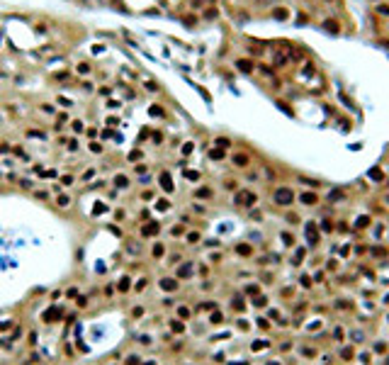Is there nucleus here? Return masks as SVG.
<instances>
[{
    "mask_svg": "<svg viewBox=\"0 0 389 365\" xmlns=\"http://www.w3.org/2000/svg\"><path fill=\"white\" fill-rule=\"evenodd\" d=\"M292 200H294L292 190H287V188H277V190H275V202H277L280 207H287V205H292Z\"/></svg>",
    "mask_w": 389,
    "mask_h": 365,
    "instance_id": "obj_1",
    "label": "nucleus"
},
{
    "mask_svg": "<svg viewBox=\"0 0 389 365\" xmlns=\"http://www.w3.org/2000/svg\"><path fill=\"white\" fill-rule=\"evenodd\" d=\"M253 202H255V195H253V192H248V190L236 192V205H241V207H250Z\"/></svg>",
    "mask_w": 389,
    "mask_h": 365,
    "instance_id": "obj_2",
    "label": "nucleus"
},
{
    "mask_svg": "<svg viewBox=\"0 0 389 365\" xmlns=\"http://www.w3.org/2000/svg\"><path fill=\"white\" fill-rule=\"evenodd\" d=\"M233 166H236V168H246V166H248V156L246 154H233Z\"/></svg>",
    "mask_w": 389,
    "mask_h": 365,
    "instance_id": "obj_3",
    "label": "nucleus"
},
{
    "mask_svg": "<svg viewBox=\"0 0 389 365\" xmlns=\"http://www.w3.org/2000/svg\"><path fill=\"white\" fill-rule=\"evenodd\" d=\"M306 236H309V244H316V241H319V234H316V227L311 224V222L306 224Z\"/></svg>",
    "mask_w": 389,
    "mask_h": 365,
    "instance_id": "obj_4",
    "label": "nucleus"
},
{
    "mask_svg": "<svg viewBox=\"0 0 389 365\" xmlns=\"http://www.w3.org/2000/svg\"><path fill=\"white\" fill-rule=\"evenodd\" d=\"M158 229H161V227H158V222H151V224H146V227L141 229V234H144V236H153Z\"/></svg>",
    "mask_w": 389,
    "mask_h": 365,
    "instance_id": "obj_5",
    "label": "nucleus"
},
{
    "mask_svg": "<svg viewBox=\"0 0 389 365\" xmlns=\"http://www.w3.org/2000/svg\"><path fill=\"white\" fill-rule=\"evenodd\" d=\"M236 66H238V71H243V73H250V71H253V64H250L248 59H238V61H236Z\"/></svg>",
    "mask_w": 389,
    "mask_h": 365,
    "instance_id": "obj_6",
    "label": "nucleus"
},
{
    "mask_svg": "<svg viewBox=\"0 0 389 365\" xmlns=\"http://www.w3.org/2000/svg\"><path fill=\"white\" fill-rule=\"evenodd\" d=\"M324 29H326V32H331V34H338V32H341V29H338V22H333V20H326Z\"/></svg>",
    "mask_w": 389,
    "mask_h": 365,
    "instance_id": "obj_7",
    "label": "nucleus"
},
{
    "mask_svg": "<svg viewBox=\"0 0 389 365\" xmlns=\"http://www.w3.org/2000/svg\"><path fill=\"white\" fill-rule=\"evenodd\" d=\"M114 185H117V188H129V178H127V175H114Z\"/></svg>",
    "mask_w": 389,
    "mask_h": 365,
    "instance_id": "obj_8",
    "label": "nucleus"
},
{
    "mask_svg": "<svg viewBox=\"0 0 389 365\" xmlns=\"http://www.w3.org/2000/svg\"><path fill=\"white\" fill-rule=\"evenodd\" d=\"M161 185H163L168 192L173 190V180H170V175H168V173H161Z\"/></svg>",
    "mask_w": 389,
    "mask_h": 365,
    "instance_id": "obj_9",
    "label": "nucleus"
},
{
    "mask_svg": "<svg viewBox=\"0 0 389 365\" xmlns=\"http://www.w3.org/2000/svg\"><path fill=\"white\" fill-rule=\"evenodd\" d=\"M302 202L304 205H316V195L314 192H302Z\"/></svg>",
    "mask_w": 389,
    "mask_h": 365,
    "instance_id": "obj_10",
    "label": "nucleus"
},
{
    "mask_svg": "<svg viewBox=\"0 0 389 365\" xmlns=\"http://www.w3.org/2000/svg\"><path fill=\"white\" fill-rule=\"evenodd\" d=\"M161 287L170 292V290H175V287H178V283H175V280H168V278H166V280H161Z\"/></svg>",
    "mask_w": 389,
    "mask_h": 365,
    "instance_id": "obj_11",
    "label": "nucleus"
},
{
    "mask_svg": "<svg viewBox=\"0 0 389 365\" xmlns=\"http://www.w3.org/2000/svg\"><path fill=\"white\" fill-rule=\"evenodd\" d=\"M56 317H58V309H49L44 314V321H56Z\"/></svg>",
    "mask_w": 389,
    "mask_h": 365,
    "instance_id": "obj_12",
    "label": "nucleus"
},
{
    "mask_svg": "<svg viewBox=\"0 0 389 365\" xmlns=\"http://www.w3.org/2000/svg\"><path fill=\"white\" fill-rule=\"evenodd\" d=\"M214 144L219 146V149H229V146H231V141H229V139H224V137H219L216 141H214Z\"/></svg>",
    "mask_w": 389,
    "mask_h": 365,
    "instance_id": "obj_13",
    "label": "nucleus"
},
{
    "mask_svg": "<svg viewBox=\"0 0 389 365\" xmlns=\"http://www.w3.org/2000/svg\"><path fill=\"white\" fill-rule=\"evenodd\" d=\"M370 178H375V180H384V173H382L380 168H372V171H370Z\"/></svg>",
    "mask_w": 389,
    "mask_h": 365,
    "instance_id": "obj_14",
    "label": "nucleus"
},
{
    "mask_svg": "<svg viewBox=\"0 0 389 365\" xmlns=\"http://www.w3.org/2000/svg\"><path fill=\"white\" fill-rule=\"evenodd\" d=\"M56 202H58V207H68V205H71V197H68V195H61Z\"/></svg>",
    "mask_w": 389,
    "mask_h": 365,
    "instance_id": "obj_15",
    "label": "nucleus"
},
{
    "mask_svg": "<svg viewBox=\"0 0 389 365\" xmlns=\"http://www.w3.org/2000/svg\"><path fill=\"white\" fill-rule=\"evenodd\" d=\"M197 197H212V190L209 188H202V190H197Z\"/></svg>",
    "mask_w": 389,
    "mask_h": 365,
    "instance_id": "obj_16",
    "label": "nucleus"
},
{
    "mask_svg": "<svg viewBox=\"0 0 389 365\" xmlns=\"http://www.w3.org/2000/svg\"><path fill=\"white\" fill-rule=\"evenodd\" d=\"M275 17H277V20H287V10L277 8V10H275Z\"/></svg>",
    "mask_w": 389,
    "mask_h": 365,
    "instance_id": "obj_17",
    "label": "nucleus"
},
{
    "mask_svg": "<svg viewBox=\"0 0 389 365\" xmlns=\"http://www.w3.org/2000/svg\"><path fill=\"white\" fill-rule=\"evenodd\" d=\"M71 124H73V132H83V122H80V119H73V122H71Z\"/></svg>",
    "mask_w": 389,
    "mask_h": 365,
    "instance_id": "obj_18",
    "label": "nucleus"
},
{
    "mask_svg": "<svg viewBox=\"0 0 389 365\" xmlns=\"http://www.w3.org/2000/svg\"><path fill=\"white\" fill-rule=\"evenodd\" d=\"M163 251H166V248H163V244H156V246H153V256H163Z\"/></svg>",
    "mask_w": 389,
    "mask_h": 365,
    "instance_id": "obj_19",
    "label": "nucleus"
},
{
    "mask_svg": "<svg viewBox=\"0 0 389 365\" xmlns=\"http://www.w3.org/2000/svg\"><path fill=\"white\" fill-rule=\"evenodd\" d=\"M78 73H90V64H78Z\"/></svg>",
    "mask_w": 389,
    "mask_h": 365,
    "instance_id": "obj_20",
    "label": "nucleus"
},
{
    "mask_svg": "<svg viewBox=\"0 0 389 365\" xmlns=\"http://www.w3.org/2000/svg\"><path fill=\"white\" fill-rule=\"evenodd\" d=\"M119 290H122V292L129 290V278H122V280H119Z\"/></svg>",
    "mask_w": 389,
    "mask_h": 365,
    "instance_id": "obj_21",
    "label": "nucleus"
},
{
    "mask_svg": "<svg viewBox=\"0 0 389 365\" xmlns=\"http://www.w3.org/2000/svg\"><path fill=\"white\" fill-rule=\"evenodd\" d=\"M90 151H93V154H100V151H102V146L97 144V141H90Z\"/></svg>",
    "mask_w": 389,
    "mask_h": 365,
    "instance_id": "obj_22",
    "label": "nucleus"
},
{
    "mask_svg": "<svg viewBox=\"0 0 389 365\" xmlns=\"http://www.w3.org/2000/svg\"><path fill=\"white\" fill-rule=\"evenodd\" d=\"M222 321H224V317L219 314V312H216V314H212V324H222Z\"/></svg>",
    "mask_w": 389,
    "mask_h": 365,
    "instance_id": "obj_23",
    "label": "nucleus"
},
{
    "mask_svg": "<svg viewBox=\"0 0 389 365\" xmlns=\"http://www.w3.org/2000/svg\"><path fill=\"white\" fill-rule=\"evenodd\" d=\"M370 224V217H360L358 219V227H367Z\"/></svg>",
    "mask_w": 389,
    "mask_h": 365,
    "instance_id": "obj_24",
    "label": "nucleus"
},
{
    "mask_svg": "<svg viewBox=\"0 0 389 365\" xmlns=\"http://www.w3.org/2000/svg\"><path fill=\"white\" fill-rule=\"evenodd\" d=\"M156 207H158L161 212H163V210H168V200H158V205H156Z\"/></svg>",
    "mask_w": 389,
    "mask_h": 365,
    "instance_id": "obj_25",
    "label": "nucleus"
},
{
    "mask_svg": "<svg viewBox=\"0 0 389 365\" xmlns=\"http://www.w3.org/2000/svg\"><path fill=\"white\" fill-rule=\"evenodd\" d=\"M377 12H380V15H389V5H380Z\"/></svg>",
    "mask_w": 389,
    "mask_h": 365,
    "instance_id": "obj_26",
    "label": "nucleus"
},
{
    "mask_svg": "<svg viewBox=\"0 0 389 365\" xmlns=\"http://www.w3.org/2000/svg\"><path fill=\"white\" fill-rule=\"evenodd\" d=\"M341 195H343V192H341V190H333V192H331V195H328V200H338V197H341Z\"/></svg>",
    "mask_w": 389,
    "mask_h": 365,
    "instance_id": "obj_27",
    "label": "nucleus"
},
{
    "mask_svg": "<svg viewBox=\"0 0 389 365\" xmlns=\"http://www.w3.org/2000/svg\"><path fill=\"white\" fill-rule=\"evenodd\" d=\"M61 182H63V185H73V178H71V175H63V178H61Z\"/></svg>",
    "mask_w": 389,
    "mask_h": 365,
    "instance_id": "obj_28",
    "label": "nucleus"
},
{
    "mask_svg": "<svg viewBox=\"0 0 389 365\" xmlns=\"http://www.w3.org/2000/svg\"><path fill=\"white\" fill-rule=\"evenodd\" d=\"M282 241H285L287 246H292V234H282Z\"/></svg>",
    "mask_w": 389,
    "mask_h": 365,
    "instance_id": "obj_29",
    "label": "nucleus"
},
{
    "mask_svg": "<svg viewBox=\"0 0 389 365\" xmlns=\"http://www.w3.org/2000/svg\"><path fill=\"white\" fill-rule=\"evenodd\" d=\"M187 178H190V180H197V178H200V173H194V171H187Z\"/></svg>",
    "mask_w": 389,
    "mask_h": 365,
    "instance_id": "obj_30",
    "label": "nucleus"
},
{
    "mask_svg": "<svg viewBox=\"0 0 389 365\" xmlns=\"http://www.w3.org/2000/svg\"><path fill=\"white\" fill-rule=\"evenodd\" d=\"M180 317H183V319H187V317H190V309H185V307H180Z\"/></svg>",
    "mask_w": 389,
    "mask_h": 365,
    "instance_id": "obj_31",
    "label": "nucleus"
},
{
    "mask_svg": "<svg viewBox=\"0 0 389 365\" xmlns=\"http://www.w3.org/2000/svg\"><path fill=\"white\" fill-rule=\"evenodd\" d=\"M263 346H268V343H263V341H255V343H253V351H260Z\"/></svg>",
    "mask_w": 389,
    "mask_h": 365,
    "instance_id": "obj_32",
    "label": "nucleus"
},
{
    "mask_svg": "<svg viewBox=\"0 0 389 365\" xmlns=\"http://www.w3.org/2000/svg\"><path fill=\"white\" fill-rule=\"evenodd\" d=\"M341 356H345V358H343V360H350V356H353V353H350V348H345V351H343Z\"/></svg>",
    "mask_w": 389,
    "mask_h": 365,
    "instance_id": "obj_33",
    "label": "nucleus"
},
{
    "mask_svg": "<svg viewBox=\"0 0 389 365\" xmlns=\"http://www.w3.org/2000/svg\"><path fill=\"white\" fill-rule=\"evenodd\" d=\"M144 287H146V280H144V278H141L139 283H136V290H144Z\"/></svg>",
    "mask_w": 389,
    "mask_h": 365,
    "instance_id": "obj_34",
    "label": "nucleus"
},
{
    "mask_svg": "<svg viewBox=\"0 0 389 365\" xmlns=\"http://www.w3.org/2000/svg\"><path fill=\"white\" fill-rule=\"evenodd\" d=\"M187 239H190V244H194V241L200 239V234H194V231H192V234H190V236H187Z\"/></svg>",
    "mask_w": 389,
    "mask_h": 365,
    "instance_id": "obj_35",
    "label": "nucleus"
},
{
    "mask_svg": "<svg viewBox=\"0 0 389 365\" xmlns=\"http://www.w3.org/2000/svg\"><path fill=\"white\" fill-rule=\"evenodd\" d=\"M238 253H246V256H248V253H250V248H248V246H238Z\"/></svg>",
    "mask_w": 389,
    "mask_h": 365,
    "instance_id": "obj_36",
    "label": "nucleus"
},
{
    "mask_svg": "<svg viewBox=\"0 0 389 365\" xmlns=\"http://www.w3.org/2000/svg\"><path fill=\"white\" fill-rule=\"evenodd\" d=\"M384 365H389V358H387V363H384Z\"/></svg>",
    "mask_w": 389,
    "mask_h": 365,
    "instance_id": "obj_37",
    "label": "nucleus"
},
{
    "mask_svg": "<svg viewBox=\"0 0 389 365\" xmlns=\"http://www.w3.org/2000/svg\"><path fill=\"white\" fill-rule=\"evenodd\" d=\"M387 200H389V197H387Z\"/></svg>",
    "mask_w": 389,
    "mask_h": 365,
    "instance_id": "obj_38",
    "label": "nucleus"
}]
</instances>
